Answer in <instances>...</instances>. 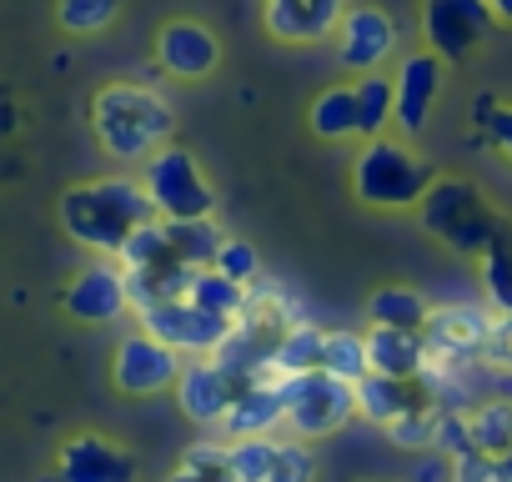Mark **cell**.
Instances as JSON below:
<instances>
[{
  "mask_svg": "<svg viewBox=\"0 0 512 482\" xmlns=\"http://www.w3.org/2000/svg\"><path fill=\"white\" fill-rule=\"evenodd\" d=\"M397 51V21L377 6H347L337 26V61L357 76L382 71V61Z\"/></svg>",
  "mask_w": 512,
  "mask_h": 482,
  "instance_id": "obj_13",
  "label": "cell"
},
{
  "mask_svg": "<svg viewBox=\"0 0 512 482\" xmlns=\"http://www.w3.org/2000/svg\"><path fill=\"white\" fill-rule=\"evenodd\" d=\"M342 16H347V0H262V21L272 41H287V46L337 36Z\"/></svg>",
  "mask_w": 512,
  "mask_h": 482,
  "instance_id": "obj_16",
  "label": "cell"
},
{
  "mask_svg": "<svg viewBox=\"0 0 512 482\" xmlns=\"http://www.w3.org/2000/svg\"><path fill=\"white\" fill-rule=\"evenodd\" d=\"M367 367L377 377H422L432 367L427 332H392V327H367Z\"/></svg>",
  "mask_w": 512,
  "mask_h": 482,
  "instance_id": "obj_21",
  "label": "cell"
},
{
  "mask_svg": "<svg viewBox=\"0 0 512 482\" xmlns=\"http://www.w3.org/2000/svg\"><path fill=\"white\" fill-rule=\"evenodd\" d=\"M417 216H422L427 236H437L457 257H477V262H482V252L492 247V236L502 226V211H492V201L462 176H437L432 191L422 196Z\"/></svg>",
  "mask_w": 512,
  "mask_h": 482,
  "instance_id": "obj_3",
  "label": "cell"
},
{
  "mask_svg": "<svg viewBox=\"0 0 512 482\" xmlns=\"http://www.w3.org/2000/svg\"><path fill=\"white\" fill-rule=\"evenodd\" d=\"M211 267H216L221 277L241 282V287H251L256 277H262V257H256V247H251V241H241V236H221Z\"/></svg>",
  "mask_w": 512,
  "mask_h": 482,
  "instance_id": "obj_34",
  "label": "cell"
},
{
  "mask_svg": "<svg viewBox=\"0 0 512 482\" xmlns=\"http://www.w3.org/2000/svg\"><path fill=\"white\" fill-rule=\"evenodd\" d=\"M487 11H492V21L512 26V0H487Z\"/></svg>",
  "mask_w": 512,
  "mask_h": 482,
  "instance_id": "obj_43",
  "label": "cell"
},
{
  "mask_svg": "<svg viewBox=\"0 0 512 482\" xmlns=\"http://www.w3.org/2000/svg\"><path fill=\"white\" fill-rule=\"evenodd\" d=\"M181 362H186V357H176V352H171L166 342H156L151 332H131V337H121V347H116L111 382H116V392H126V397H156V392L176 387Z\"/></svg>",
  "mask_w": 512,
  "mask_h": 482,
  "instance_id": "obj_11",
  "label": "cell"
},
{
  "mask_svg": "<svg viewBox=\"0 0 512 482\" xmlns=\"http://www.w3.org/2000/svg\"><path fill=\"white\" fill-rule=\"evenodd\" d=\"M432 432H437V407H412V412H402V417L387 427V437H392L397 447H412V452L432 447Z\"/></svg>",
  "mask_w": 512,
  "mask_h": 482,
  "instance_id": "obj_37",
  "label": "cell"
},
{
  "mask_svg": "<svg viewBox=\"0 0 512 482\" xmlns=\"http://www.w3.org/2000/svg\"><path fill=\"white\" fill-rule=\"evenodd\" d=\"M136 317H141V332H151L156 342H166L176 357H211L221 347V337L231 332L226 317H211V312H201L186 297L161 302V307H146Z\"/></svg>",
  "mask_w": 512,
  "mask_h": 482,
  "instance_id": "obj_10",
  "label": "cell"
},
{
  "mask_svg": "<svg viewBox=\"0 0 512 482\" xmlns=\"http://www.w3.org/2000/svg\"><path fill=\"white\" fill-rule=\"evenodd\" d=\"M312 136H322V141L357 136V91L352 86H332L312 101Z\"/></svg>",
  "mask_w": 512,
  "mask_h": 482,
  "instance_id": "obj_26",
  "label": "cell"
},
{
  "mask_svg": "<svg viewBox=\"0 0 512 482\" xmlns=\"http://www.w3.org/2000/svg\"><path fill=\"white\" fill-rule=\"evenodd\" d=\"M487 367H502V372H512V317H497V327H492V342H487Z\"/></svg>",
  "mask_w": 512,
  "mask_h": 482,
  "instance_id": "obj_40",
  "label": "cell"
},
{
  "mask_svg": "<svg viewBox=\"0 0 512 482\" xmlns=\"http://www.w3.org/2000/svg\"><path fill=\"white\" fill-rule=\"evenodd\" d=\"M91 126H96V141H101L116 161H151L156 151L171 146V136H176V111H171V101H166L156 86L116 81V86H101V91H96V101H91Z\"/></svg>",
  "mask_w": 512,
  "mask_h": 482,
  "instance_id": "obj_2",
  "label": "cell"
},
{
  "mask_svg": "<svg viewBox=\"0 0 512 482\" xmlns=\"http://www.w3.org/2000/svg\"><path fill=\"white\" fill-rule=\"evenodd\" d=\"M277 427H287L282 377L236 392V402H231V412H226V422H221L226 442H236V437H277Z\"/></svg>",
  "mask_w": 512,
  "mask_h": 482,
  "instance_id": "obj_20",
  "label": "cell"
},
{
  "mask_svg": "<svg viewBox=\"0 0 512 482\" xmlns=\"http://www.w3.org/2000/svg\"><path fill=\"white\" fill-rule=\"evenodd\" d=\"M151 206L161 221H206L216 216V191L201 171V161L181 146H166L146 161V176H141Z\"/></svg>",
  "mask_w": 512,
  "mask_h": 482,
  "instance_id": "obj_7",
  "label": "cell"
},
{
  "mask_svg": "<svg viewBox=\"0 0 512 482\" xmlns=\"http://www.w3.org/2000/svg\"><path fill=\"white\" fill-rule=\"evenodd\" d=\"M186 302H196V307H201V312H211V317L236 322V317H241V307H246V287H241V282H231V277H221L216 267H206V272H196V282H191Z\"/></svg>",
  "mask_w": 512,
  "mask_h": 482,
  "instance_id": "obj_29",
  "label": "cell"
},
{
  "mask_svg": "<svg viewBox=\"0 0 512 482\" xmlns=\"http://www.w3.org/2000/svg\"><path fill=\"white\" fill-rule=\"evenodd\" d=\"M216 61H221V46H216V36H211L206 26H196V21H171V26H161V36H156V66H161L166 76L201 81V76L216 71Z\"/></svg>",
  "mask_w": 512,
  "mask_h": 482,
  "instance_id": "obj_18",
  "label": "cell"
},
{
  "mask_svg": "<svg viewBox=\"0 0 512 482\" xmlns=\"http://www.w3.org/2000/svg\"><path fill=\"white\" fill-rule=\"evenodd\" d=\"M166 231H171V247H176V257L186 262V267H196V272H206L211 262H216V247H221V226L206 216V221H166Z\"/></svg>",
  "mask_w": 512,
  "mask_h": 482,
  "instance_id": "obj_28",
  "label": "cell"
},
{
  "mask_svg": "<svg viewBox=\"0 0 512 482\" xmlns=\"http://www.w3.org/2000/svg\"><path fill=\"white\" fill-rule=\"evenodd\" d=\"M56 477L61 482H136V457L101 432H81L61 447Z\"/></svg>",
  "mask_w": 512,
  "mask_h": 482,
  "instance_id": "obj_15",
  "label": "cell"
},
{
  "mask_svg": "<svg viewBox=\"0 0 512 482\" xmlns=\"http://www.w3.org/2000/svg\"><path fill=\"white\" fill-rule=\"evenodd\" d=\"M322 352H327V327H317V322H292V332L277 342L272 372H277V377L317 372V367H322Z\"/></svg>",
  "mask_w": 512,
  "mask_h": 482,
  "instance_id": "obj_25",
  "label": "cell"
},
{
  "mask_svg": "<svg viewBox=\"0 0 512 482\" xmlns=\"http://www.w3.org/2000/svg\"><path fill=\"white\" fill-rule=\"evenodd\" d=\"M61 226L71 241L91 247L96 257H121V247L146 226L161 221L146 186L131 176H101V181H81L71 191H61Z\"/></svg>",
  "mask_w": 512,
  "mask_h": 482,
  "instance_id": "obj_1",
  "label": "cell"
},
{
  "mask_svg": "<svg viewBox=\"0 0 512 482\" xmlns=\"http://www.w3.org/2000/svg\"><path fill=\"white\" fill-rule=\"evenodd\" d=\"M412 407H437L427 377L402 382V377H377V372H367V377L357 382V417L372 422V427H382V432H387L402 412H412Z\"/></svg>",
  "mask_w": 512,
  "mask_h": 482,
  "instance_id": "obj_19",
  "label": "cell"
},
{
  "mask_svg": "<svg viewBox=\"0 0 512 482\" xmlns=\"http://www.w3.org/2000/svg\"><path fill=\"white\" fill-rule=\"evenodd\" d=\"M61 307L86 322V327H101V322H116L121 312H131V297H126V272L116 257H96L91 267L76 272V282L66 287Z\"/></svg>",
  "mask_w": 512,
  "mask_h": 482,
  "instance_id": "obj_12",
  "label": "cell"
},
{
  "mask_svg": "<svg viewBox=\"0 0 512 482\" xmlns=\"http://www.w3.org/2000/svg\"><path fill=\"white\" fill-rule=\"evenodd\" d=\"M477 111H482V136L512 161V106H492L487 96L477 101Z\"/></svg>",
  "mask_w": 512,
  "mask_h": 482,
  "instance_id": "obj_38",
  "label": "cell"
},
{
  "mask_svg": "<svg viewBox=\"0 0 512 482\" xmlns=\"http://www.w3.org/2000/svg\"><path fill=\"white\" fill-rule=\"evenodd\" d=\"M432 452L457 462L472 452V412H437V432H432Z\"/></svg>",
  "mask_w": 512,
  "mask_h": 482,
  "instance_id": "obj_36",
  "label": "cell"
},
{
  "mask_svg": "<svg viewBox=\"0 0 512 482\" xmlns=\"http://www.w3.org/2000/svg\"><path fill=\"white\" fill-rule=\"evenodd\" d=\"M226 447H231V472H236V482H267L272 457H277V437H236V442H226Z\"/></svg>",
  "mask_w": 512,
  "mask_h": 482,
  "instance_id": "obj_33",
  "label": "cell"
},
{
  "mask_svg": "<svg viewBox=\"0 0 512 482\" xmlns=\"http://www.w3.org/2000/svg\"><path fill=\"white\" fill-rule=\"evenodd\" d=\"M492 392H497V402H512V372L492 367Z\"/></svg>",
  "mask_w": 512,
  "mask_h": 482,
  "instance_id": "obj_42",
  "label": "cell"
},
{
  "mask_svg": "<svg viewBox=\"0 0 512 482\" xmlns=\"http://www.w3.org/2000/svg\"><path fill=\"white\" fill-rule=\"evenodd\" d=\"M497 462H502V472H507V482H512V447H507V452H502Z\"/></svg>",
  "mask_w": 512,
  "mask_h": 482,
  "instance_id": "obj_44",
  "label": "cell"
},
{
  "mask_svg": "<svg viewBox=\"0 0 512 482\" xmlns=\"http://www.w3.org/2000/svg\"><path fill=\"white\" fill-rule=\"evenodd\" d=\"M116 11H121V0H56V21H61V31H71V36H96V31H106V26L116 21Z\"/></svg>",
  "mask_w": 512,
  "mask_h": 482,
  "instance_id": "obj_32",
  "label": "cell"
},
{
  "mask_svg": "<svg viewBox=\"0 0 512 482\" xmlns=\"http://www.w3.org/2000/svg\"><path fill=\"white\" fill-rule=\"evenodd\" d=\"M452 482H507V472H502L497 457H487V452H467V457L452 462Z\"/></svg>",
  "mask_w": 512,
  "mask_h": 482,
  "instance_id": "obj_39",
  "label": "cell"
},
{
  "mask_svg": "<svg viewBox=\"0 0 512 482\" xmlns=\"http://www.w3.org/2000/svg\"><path fill=\"white\" fill-rule=\"evenodd\" d=\"M322 367L342 382H362L372 367H367V332H352V327H337L327 332V352H322Z\"/></svg>",
  "mask_w": 512,
  "mask_h": 482,
  "instance_id": "obj_30",
  "label": "cell"
},
{
  "mask_svg": "<svg viewBox=\"0 0 512 482\" xmlns=\"http://www.w3.org/2000/svg\"><path fill=\"white\" fill-rule=\"evenodd\" d=\"M282 402H287V432L302 442L337 437L357 417V387L332 377L327 367L302 372V377H282Z\"/></svg>",
  "mask_w": 512,
  "mask_h": 482,
  "instance_id": "obj_6",
  "label": "cell"
},
{
  "mask_svg": "<svg viewBox=\"0 0 512 482\" xmlns=\"http://www.w3.org/2000/svg\"><path fill=\"white\" fill-rule=\"evenodd\" d=\"M166 482H236L231 472V447L226 442H191L181 462L171 467Z\"/></svg>",
  "mask_w": 512,
  "mask_h": 482,
  "instance_id": "obj_27",
  "label": "cell"
},
{
  "mask_svg": "<svg viewBox=\"0 0 512 482\" xmlns=\"http://www.w3.org/2000/svg\"><path fill=\"white\" fill-rule=\"evenodd\" d=\"M512 447V402H477L472 407V452L502 457Z\"/></svg>",
  "mask_w": 512,
  "mask_h": 482,
  "instance_id": "obj_31",
  "label": "cell"
},
{
  "mask_svg": "<svg viewBox=\"0 0 512 482\" xmlns=\"http://www.w3.org/2000/svg\"><path fill=\"white\" fill-rule=\"evenodd\" d=\"M352 91H357V136L362 141L387 136V126L397 121V91H392V81L382 71H372V76H357Z\"/></svg>",
  "mask_w": 512,
  "mask_h": 482,
  "instance_id": "obj_23",
  "label": "cell"
},
{
  "mask_svg": "<svg viewBox=\"0 0 512 482\" xmlns=\"http://www.w3.org/2000/svg\"><path fill=\"white\" fill-rule=\"evenodd\" d=\"M121 272H126V297H131V312H146V307H161V302H176L191 292L196 282V267H186L171 247V231L166 221H146L126 247H121Z\"/></svg>",
  "mask_w": 512,
  "mask_h": 482,
  "instance_id": "obj_5",
  "label": "cell"
},
{
  "mask_svg": "<svg viewBox=\"0 0 512 482\" xmlns=\"http://www.w3.org/2000/svg\"><path fill=\"white\" fill-rule=\"evenodd\" d=\"M267 482H317V457L302 437H277V457H272V472Z\"/></svg>",
  "mask_w": 512,
  "mask_h": 482,
  "instance_id": "obj_35",
  "label": "cell"
},
{
  "mask_svg": "<svg viewBox=\"0 0 512 482\" xmlns=\"http://www.w3.org/2000/svg\"><path fill=\"white\" fill-rule=\"evenodd\" d=\"M412 482H452V462L442 467V457L432 452V462H417L412 467Z\"/></svg>",
  "mask_w": 512,
  "mask_h": 482,
  "instance_id": "obj_41",
  "label": "cell"
},
{
  "mask_svg": "<svg viewBox=\"0 0 512 482\" xmlns=\"http://www.w3.org/2000/svg\"><path fill=\"white\" fill-rule=\"evenodd\" d=\"M171 392H176L181 417H191L196 427H221L226 412H231V402H236V382L211 357H186Z\"/></svg>",
  "mask_w": 512,
  "mask_h": 482,
  "instance_id": "obj_14",
  "label": "cell"
},
{
  "mask_svg": "<svg viewBox=\"0 0 512 482\" xmlns=\"http://www.w3.org/2000/svg\"><path fill=\"white\" fill-rule=\"evenodd\" d=\"M482 292L497 317H512V221L502 216L492 247L482 252Z\"/></svg>",
  "mask_w": 512,
  "mask_h": 482,
  "instance_id": "obj_24",
  "label": "cell"
},
{
  "mask_svg": "<svg viewBox=\"0 0 512 482\" xmlns=\"http://www.w3.org/2000/svg\"><path fill=\"white\" fill-rule=\"evenodd\" d=\"M437 171L432 161H422L407 141L397 136H377L362 146L357 166H352V191L357 201L367 206H382V211H407V206H422V196L432 191Z\"/></svg>",
  "mask_w": 512,
  "mask_h": 482,
  "instance_id": "obj_4",
  "label": "cell"
},
{
  "mask_svg": "<svg viewBox=\"0 0 512 482\" xmlns=\"http://www.w3.org/2000/svg\"><path fill=\"white\" fill-rule=\"evenodd\" d=\"M432 317L427 297L412 287H382L367 297V327H392V332H422Z\"/></svg>",
  "mask_w": 512,
  "mask_h": 482,
  "instance_id": "obj_22",
  "label": "cell"
},
{
  "mask_svg": "<svg viewBox=\"0 0 512 482\" xmlns=\"http://www.w3.org/2000/svg\"><path fill=\"white\" fill-rule=\"evenodd\" d=\"M492 26L497 21L487 11V0H422V41L447 66L467 61L487 41Z\"/></svg>",
  "mask_w": 512,
  "mask_h": 482,
  "instance_id": "obj_9",
  "label": "cell"
},
{
  "mask_svg": "<svg viewBox=\"0 0 512 482\" xmlns=\"http://www.w3.org/2000/svg\"><path fill=\"white\" fill-rule=\"evenodd\" d=\"M492 327H497L492 307H472V302L432 307V317L422 327L427 347H432V367H477V362H487Z\"/></svg>",
  "mask_w": 512,
  "mask_h": 482,
  "instance_id": "obj_8",
  "label": "cell"
},
{
  "mask_svg": "<svg viewBox=\"0 0 512 482\" xmlns=\"http://www.w3.org/2000/svg\"><path fill=\"white\" fill-rule=\"evenodd\" d=\"M442 76H447V61L432 56V51H417V56L402 61L392 91H397V126L407 136H417L427 126V116H432V106L442 96Z\"/></svg>",
  "mask_w": 512,
  "mask_h": 482,
  "instance_id": "obj_17",
  "label": "cell"
}]
</instances>
